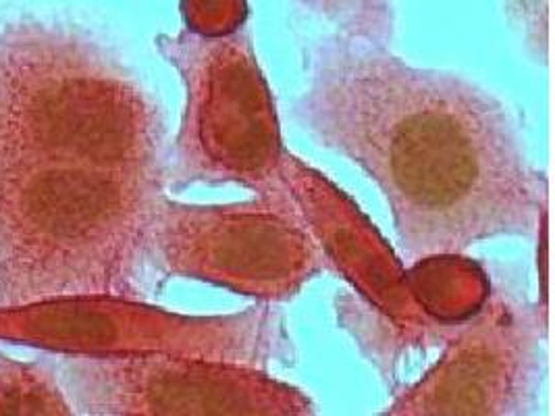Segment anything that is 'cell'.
<instances>
[{
	"label": "cell",
	"mask_w": 555,
	"mask_h": 416,
	"mask_svg": "<svg viewBox=\"0 0 555 416\" xmlns=\"http://www.w3.org/2000/svg\"><path fill=\"white\" fill-rule=\"evenodd\" d=\"M294 113L377 183L410 264L525 237L547 214V180L512 110L475 79L331 31L308 51Z\"/></svg>",
	"instance_id": "1"
},
{
	"label": "cell",
	"mask_w": 555,
	"mask_h": 416,
	"mask_svg": "<svg viewBox=\"0 0 555 416\" xmlns=\"http://www.w3.org/2000/svg\"><path fill=\"white\" fill-rule=\"evenodd\" d=\"M165 187L140 173L0 153V307L142 298Z\"/></svg>",
	"instance_id": "2"
},
{
	"label": "cell",
	"mask_w": 555,
	"mask_h": 416,
	"mask_svg": "<svg viewBox=\"0 0 555 416\" xmlns=\"http://www.w3.org/2000/svg\"><path fill=\"white\" fill-rule=\"evenodd\" d=\"M0 153L169 183L154 94L99 38L47 20L0 29Z\"/></svg>",
	"instance_id": "3"
},
{
	"label": "cell",
	"mask_w": 555,
	"mask_h": 416,
	"mask_svg": "<svg viewBox=\"0 0 555 416\" xmlns=\"http://www.w3.org/2000/svg\"><path fill=\"white\" fill-rule=\"evenodd\" d=\"M154 44L185 92L169 182L235 183L256 194L279 190L285 148L248 29L228 36L181 29Z\"/></svg>",
	"instance_id": "4"
},
{
	"label": "cell",
	"mask_w": 555,
	"mask_h": 416,
	"mask_svg": "<svg viewBox=\"0 0 555 416\" xmlns=\"http://www.w3.org/2000/svg\"><path fill=\"white\" fill-rule=\"evenodd\" d=\"M151 264L262 302L294 298L325 266L283 185L233 205H183L163 194Z\"/></svg>",
	"instance_id": "5"
},
{
	"label": "cell",
	"mask_w": 555,
	"mask_h": 416,
	"mask_svg": "<svg viewBox=\"0 0 555 416\" xmlns=\"http://www.w3.org/2000/svg\"><path fill=\"white\" fill-rule=\"evenodd\" d=\"M56 377L76 415H312L302 390L264 368L179 354H56Z\"/></svg>",
	"instance_id": "6"
},
{
	"label": "cell",
	"mask_w": 555,
	"mask_h": 416,
	"mask_svg": "<svg viewBox=\"0 0 555 416\" xmlns=\"http://www.w3.org/2000/svg\"><path fill=\"white\" fill-rule=\"evenodd\" d=\"M547 309L504 287L446 341L443 356L383 415H529L545 377Z\"/></svg>",
	"instance_id": "7"
},
{
	"label": "cell",
	"mask_w": 555,
	"mask_h": 416,
	"mask_svg": "<svg viewBox=\"0 0 555 416\" xmlns=\"http://www.w3.org/2000/svg\"><path fill=\"white\" fill-rule=\"evenodd\" d=\"M278 178L317 242L323 264L358 294L364 307L356 312L373 318L375 325L344 323V327L350 332L377 327L375 336H366L371 341H364L371 346L383 339L373 352L377 361L391 364L404 352L450 339L454 332L435 325L418 307L402 260L344 190L289 151L281 155Z\"/></svg>",
	"instance_id": "8"
},
{
	"label": "cell",
	"mask_w": 555,
	"mask_h": 416,
	"mask_svg": "<svg viewBox=\"0 0 555 416\" xmlns=\"http://www.w3.org/2000/svg\"><path fill=\"white\" fill-rule=\"evenodd\" d=\"M0 341L52 354L198 356L208 346V323L142 298L63 296L0 307Z\"/></svg>",
	"instance_id": "9"
},
{
	"label": "cell",
	"mask_w": 555,
	"mask_h": 416,
	"mask_svg": "<svg viewBox=\"0 0 555 416\" xmlns=\"http://www.w3.org/2000/svg\"><path fill=\"white\" fill-rule=\"evenodd\" d=\"M405 271L418 307L446 332L473 318L491 294L485 269L462 255H433Z\"/></svg>",
	"instance_id": "10"
},
{
	"label": "cell",
	"mask_w": 555,
	"mask_h": 416,
	"mask_svg": "<svg viewBox=\"0 0 555 416\" xmlns=\"http://www.w3.org/2000/svg\"><path fill=\"white\" fill-rule=\"evenodd\" d=\"M76 415L54 366L0 352V416Z\"/></svg>",
	"instance_id": "11"
},
{
	"label": "cell",
	"mask_w": 555,
	"mask_h": 416,
	"mask_svg": "<svg viewBox=\"0 0 555 416\" xmlns=\"http://www.w3.org/2000/svg\"><path fill=\"white\" fill-rule=\"evenodd\" d=\"M335 34L391 47L398 34L393 0H296Z\"/></svg>",
	"instance_id": "12"
},
{
	"label": "cell",
	"mask_w": 555,
	"mask_h": 416,
	"mask_svg": "<svg viewBox=\"0 0 555 416\" xmlns=\"http://www.w3.org/2000/svg\"><path fill=\"white\" fill-rule=\"evenodd\" d=\"M185 29L198 36H228L246 26V0H181Z\"/></svg>",
	"instance_id": "13"
},
{
	"label": "cell",
	"mask_w": 555,
	"mask_h": 416,
	"mask_svg": "<svg viewBox=\"0 0 555 416\" xmlns=\"http://www.w3.org/2000/svg\"><path fill=\"white\" fill-rule=\"evenodd\" d=\"M509 24L516 27L537 58L547 61L550 51V2L547 0H505Z\"/></svg>",
	"instance_id": "14"
}]
</instances>
